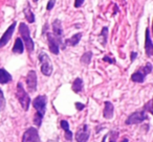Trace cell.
Segmentation results:
<instances>
[{"label": "cell", "mask_w": 153, "mask_h": 142, "mask_svg": "<svg viewBox=\"0 0 153 142\" xmlns=\"http://www.w3.org/2000/svg\"><path fill=\"white\" fill-rule=\"evenodd\" d=\"M143 109H144L146 112H149V113H151V114L153 115V97H152V99L149 100V102L145 104Z\"/></svg>", "instance_id": "obj_23"}, {"label": "cell", "mask_w": 153, "mask_h": 142, "mask_svg": "<svg viewBox=\"0 0 153 142\" xmlns=\"http://www.w3.org/2000/svg\"><path fill=\"white\" fill-rule=\"evenodd\" d=\"M39 61L41 64V72L42 74H44L45 77H49L53 72V64L51 62V59L47 55V53L45 52H40L39 53Z\"/></svg>", "instance_id": "obj_5"}, {"label": "cell", "mask_w": 153, "mask_h": 142, "mask_svg": "<svg viewBox=\"0 0 153 142\" xmlns=\"http://www.w3.org/2000/svg\"><path fill=\"white\" fill-rule=\"evenodd\" d=\"M24 15H25V18L26 20L28 21V23H34L35 22V14L32 12V10H30V4H26V7L24 9Z\"/></svg>", "instance_id": "obj_20"}, {"label": "cell", "mask_w": 153, "mask_h": 142, "mask_svg": "<svg viewBox=\"0 0 153 142\" xmlns=\"http://www.w3.org/2000/svg\"><path fill=\"white\" fill-rule=\"evenodd\" d=\"M51 26H53V35L60 41V42H61V44H62V43H63L62 42V38H63V29H62L61 21H60L59 19L53 20Z\"/></svg>", "instance_id": "obj_12"}, {"label": "cell", "mask_w": 153, "mask_h": 142, "mask_svg": "<svg viewBox=\"0 0 153 142\" xmlns=\"http://www.w3.org/2000/svg\"><path fill=\"white\" fill-rule=\"evenodd\" d=\"M12 81V75L7 72L4 68H0V84H7Z\"/></svg>", "instance_id": "obj_17"}, {"label": "cell", "mask_w": 153, "mask_h": 142, "mask_svg": "<svg viewBox=\"0 0 153 142\" xmlns=\"http://www.w3.org/2000/svg\"><path fill=\"white\" fill-rule=\"evenodd\" d=\"M33 1H34V2H37V1H38V0H33Z\"/></svg>", "instance_id": "obj_33"}, {"label": "cell", "mask_w": 153, "mask_h": 142, "mask_svg": "<svg viewBox=\"0 0 153 142\" xmlns=\"http://www.w3.org/2000/svg\"><path fill=\"white\" fill-rule=\"evenodd\" d=\"M60 125H61V127L64 129V131L69 129V123H68V121H66V120H62L61 122H60Z\"/></svg>", "instance_id": "obj_26"}, {"label": "cell", "mask_w": 153, "mask_h": 142, "mask_svg": "<svg viewBox=\"0 0 153 142\" xmlns=\"http://www.w3.org/2000/svg\"><path fill=\"white\" fill-rule=\"evenodd\" d=\"M113 113H114V107H113L112 102H104V110H103V116H104V118L111 119L113 117Z\"/></svg>", "instance_id": "obj_14"}, {"label": "cell", "mask_w": 153, "mask_h": 142, "mask_svg": "<svg viewBox=\"0 0 153 142\" xmlns=\"http://www.w3.org/2000/svg\"><path fill=\"white\" fill-rule=\"evenodd\" d=\"M22 142H41L40 136L35 127H28L22 136Z\"/></svg>", "instance_id": "obj_7"}, {"label": "cell", "mask_w": 153, "mask_h": 142, "mask_svg": "<svg viewBox=\"0 0 153 142\" xmlns=\"http://www.w3.org/2000/svg\"><path fill=\"white\" fill-rule=\"evenodd\" d=\"M136 57H137V53L134 52V51H132L131 54H130V60H131V62H134V60L136 59Z\"/></svg>", "instance_id": "obj_30"}, {"label": "cell", "mask_w": 153, "mask_h": 142, "mask_svg": "<svg viewBox=\"0 0 153 142\" xmlns=\"http://www.w3.org/2000/svg\"><path fill=\"white\" fill-rule=\"evenodd\" d=\"M148 119V115H147V112L143 109L140 111H136V112L132 113L128 116V118L126 119L125 123L128 125L131 124H137V123H140L143 121L147 120Z\"/></svg>", "instance_id": "obj_6"}, {"label": "cell", "mask_w": 153, "mask_h": 142, "mask_svg": "<svg viewBox=\"0 0 153 142\" xmlns=\"http://www.w3.org/2000/svg\"><path fill=\"white\" fill-rule=\"evenodd\" d=\"M152 64L151 63H147L144 67H140L137 71H135L134 73H132L131 75V81L134 83H144L146 77L149 73L152 72Z\"/></svg>", "instance_id": "obj_3"}, {"label": "cell", "mask_w": 153, "mask_h": 142, "mask_svg": "<svg viewBox=\"0 0 153 142\" xmlns=\"http://www.w3.org/2000/svg\"><path fill=\"white\" fill-rule=\"evenodd\" d=\"M81 39H82V32H78V34H74L71 38L67 39L65 41V44L69 45V46H76L80 43Z\"/></svg>", "instance_id": "obj_16"}, {"label": "cell", "mask_w": 153, "mask_h": 142, "mask_svg": "<svg viewBox=\"0 0 153 142\" xmlns=\"http://www.w3.org/2000/svg\"><path fill=\"white\" fill-rule=\"evenodd\" d=\"M122 142H128V139H127V138H124L123 141H122Z\"/></svg>", "instance_id": "obj_31"}, {"label": "cell", "mask_w": 153, "mask_h": 142, "mask_svg": "<svg viewBox=\"0 0 153 142\" xmlns=\"http://www.w3.org/2000/svg\"><path fill=\"white\" fill-rule=\"evenodd\" d=\"M46 36H47V42H48L49 50H51V53H53V54H59L60 45H62L61 42H60L53 35H51V32H47Z\"/></svg>", "instance_id": "obj_8"}, {"label": "cell", "mask_w": 153, "mask_h": 142, "mask_svg": "<svg viewBox=\"0 0 153 142\" xmlns=\"http://www.w3.org/2000/svg\"><path fill=\"white\" fill-rule=\"evenodd\" d=\"M55 3H56V0H49L48 3H47V7H46L47 11H51L53 7H55Z\"/></svg>", "instance_id": "obj_25"}, {"label": "cell", "mask_w": 153, "mask_h": 142, "mask_svg": "<svg viewBox=\"0 0 153 142\" xmlns=\"http://www.w3.org/2000/svg\"><path fill=\"white\" fill-rule=\"evenodd\" d=\"M16 25H17V22H13V23H12V25H10V27L5 30V32L2 35V37L0 38V48L4 47L5 45L10 42V40H11L14 32H15Z\"/></svg>", "instance_id": "obj_10"}, {"label": "cell", "mask_w": 153, "mask_h": 142, "mask_svg": "<svg viewBox=\"0 0 153 142\" xmlns=\"http://www.w3.org/2000/svg\"><path fill=\"white\" fill-rule=\"evenodd\" d=\"M103 61H104V62H108V63H110V64H115L114 59H112V57H108V55H105V57H103Z\"/></svg>", "instance_id": "obj_27"}, {"label": "cell", "mask_w": 153, "mask_h": 142, "mask_svg": "<svg viewBox=\"0 0 153 142\" xmlns=\"http://www.w3.org/2000/svg\"><path fill=\"white\" fill-rule=\"evenodd\" d=\"M145 51L148 57H152L153 55V42L151 40L150 37V29L147 28L146 29V39H145Z\"/></svg>", "instance_id": "obj_13"}, {"label": "cell", "mask_w": 153, "mask_h": 142, "mask_svg": "<svg viewBox=\"0 0 153 142\" xmlns=\"http://www.w3.org/2000/svg\"><path fill=\"white\" fill-rule=\"evenodd\" d=\"M92 59V52L91 51H86L83 55L81 57V63L83 65H89Z\"/></svg>", "instance_id": "obj_21"}, {"label": "cell", "mask_w": 153, "mask_h": 142, "mask_svg": "<svg viewBox=\"0 0 153 142\" xmlns=\"http://www.w3.org/2000/svg\"><path fill=\"white\" fill-rule=\"evenodd\" d=\"M26 86L30 92H35L37 90V74L35 70L28 71L26 75Z\"/></svg>", "instance_id": "obj_11"}, {"label": "cell", "mask_w": 153, "mask_h": 142, "mask_svg": "<svg viewBox=\"0 0 153 142\" xmlns=\"http://www.w3.org/2000/svg\"><path fill=\"white\" fill-rule=\"evenodd\" d=\"M19 32L21 35V39L23 40V43L26 47V50L28 52H32L35 48V43L34 41L30 38V28L26 25L25 23H20L19 24Z\"/></svg>", "instance_id": "obj_2"}, {"label": "cell", "mask_w": 153, "mask_h": 142, "mask_svg": "<svg viewBox=\"0 0 153 142\" xmlns=\"http://www.w3.org/2000/svg\"><path fill=\"white\" fill-rule=\"evenodd\" d=\"M46 104L47 97L46 95H38L33 100V106L36 109V114L34 116V123L37 125V127H41L42 119L46 112Z\"/></svg>", "instance_id": "obj_1"}, {"label": "cell", "mask_w": 153, "mask_h": 142, "mask_svg": "<svg viewBox=\"0 0 153 142\" xmlns=\"http://www.w3.org/2000/svg\"><path fill=\"white\" fill-rule=\"evenodd\" d=\"M83 79H80V77H78V79H76L74 81V83H72L71 85V89L74 92H76V93H80V92L83 90Z\"/></svg>", "instance_id": "obj_19"}, {"label": "cell", "mask_w": 153, "mask_h": 142, "mask_svg": "<svg viewBox=\"0 0 153 142\" xmlns=\"http://www.w3.org/2000/svg\"><path fill=\"white\" fill-rule=\"evenodd\" d=\"M84 3V0H74V7H80Z\"/></svg>", "instance_id": "obj_29"}, {"label": "cell", "mask_w": 153, "mask_h": 142, "mask_svg": "<svg viewBox=\"0 0 153 142\" xmlns=\"http://www.w3.org/2000/svg\"><path fill=\"white\" fill-rule=\"evenodd\" d=\"M24 51V44H23V41H22L21 38H17L15 40V44L13 46V52L14 53H23Z\"/></svg>", "instance_id": "obj_18"}, {"label": "cell", "mask_w": 153, "mask_h": 142, "mask_svg": "<svg viewBox=\"0 0 153 142\" xmlns=\"http://www.w3.org/2000/svg\"><path fill=\"white\" fill-rule=\"evenodd\" d=\"M89 136H90L89 127H88L87 124H83L76 131V142H87V140L89 139Z\"/></svg>", "instance_id": "obj_9"}, {"label": "cell", "mask_w": 153, "mask_h": 142, "mask_svg": "<svg viewBox=\"0 0 153 142\" xmlns=\"http://www.w3.org/2000/svg\"><path fill=\"white\" fill-rule=\"evenodd\" d=\"M101 37H103L102 44H103V46H105V45H106V43H107V38H108V27H107V26H104V27L102 28Z\"/></svg>", "instance_id": "obj_22"}, {"label": "cell", "mask_w": 153, "mask_h": 142, "mask_svg": "<svg viewBox=\"0 0 153 142\" xmlns=\"http://www.w3.org/2000/svg\"><path fill=\"white\" fill-rule=\"evenodd\" d=\"M74 106H76V110H78V111H82L84 108H85V104H81V102H76V104H74Z\"/></svg>", "instance_id": "obj_28"}, {"label": "cell", "mask_w": 153, "mask_h": 142, "mask_svg": "<svg viewBox=\"0 0 153 142\" xmlns=\"http://www.w3.org/2000/svg\"><path fill=\"white\" fill-rule=\"evenodd\" d=\"M152 35H153V22H152Z\"/></svg>", "instance_id": "obj_32"}, {"label": "cell", "mask_w": 153, "mask_h": 142, "mask_svg": "<svg viewBox=\"0 0 153 142\" xmlns=\"http://www.w3.org/2000/svg\"><path fill=\"white\" fill-rule=\"evenodd\" d=\"M5 108V98L2 90L0 89V111H3Z\"/></svg>", "instance_id": "obj_24"}, {"label": "cell", "mask_w": 153, "mask_h": 142, "mask_svg": "<svg viewBox=\"0 0 153 142\" xmlns=\"http://www.w3.org/2000/svg\"><path fill=\"white\" fill-rule=\"evenodd\" d=\"M16 96H17V98H18V100H19L20 104H21L22 109H23L24 111H28L30 104V95L26 93V91H25V89H24L22 83L17 84Z\"/></svg>", "instance_id": "obj_4"}, {"label": "cell", "mask_w": 153, "mask_h": 142, "mask_svg": "<svg viewBox=\"0 0 153 142\" xmlns=\"http://www.w3.org/2000/svg\"><path fill=\"white\" fill-rule=\"evenodd\" d=\"M120 136V133L117 131H110L104 136L102 142H117V138Z\"/></svg>", "instance_id": "obj_15"}]
</instances>
